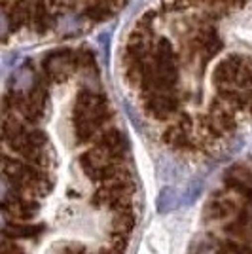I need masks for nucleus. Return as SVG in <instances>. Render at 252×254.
I'll use <instances>...</instances> for the list:
<instances>
[{
    "label": "nucleus",
    "instance_id": "1",
    "mask_svg": "<svg viewBox=\"0 0 252 254\" xmlns=\"http://www.w3.org/2000/svg\"><path fill=\"white\" fill-rule=\"evenodd\" d=\"M110 106L103 93L93 89H84L76 97L72 110L74 138L78 144L87 142L101 131V127L110 120Z\"/></svg>",
    "mask_w": 252,
    "mask_h": 254
},
{
    "label": "nucleus",
    "instance_id": "11",
    "mask_svg": "<svg viewBox=\"0 0 252 254\" xmlns=\"http://www.w3.org/2000/svg\"><path fill=\"white\" fill-rule=\"evenodd\" d=\"M226 232L230 233V235H233V237H237V239H243V241H245V239H249V237L252 235V228L233 218V222L231 224H226Z\"/></svg>",
    "mask_w": 252,
    "mask_h": 254
},
{
    "label": "nucleus",
    "instance_id": "14",
    "mask_svg": "<svg viewBox=\"0 0 252 254\" xmlns=\"http://www.w3.org/2000/svg\"><path fill=\"white\" fill-rule=\"evenodd\" d=\"M8 31H10V17L0 11V40L8 34Z\"/></svg>",
    "mask_w": 252,
    "mask_h": 254
},
{
    "label": "nucleus",
    "instance_id": "2",
    "mask_svg": "<svg viewBox=\"0 0 252 254\" xmlns=\"http://www.w3.org/2000/svg\"><path fill=\"white\" fill-rule=\"evenodd\" d=\"M80 167L84 169V173L87 175V179L97 182V184H99V182H101V184L112 182V180L124 177V173H126L116 161H112L110 158H106L105 154L99 148H95V146L80 156Z\"/></svg>",
    "mask_w": 252,
    "mask_h": 254
},
{
    "label": "nucleus",
    "instance_id": "15",
    "mask_svg": "<svg viewBox=\"0 0 252 254\" xmlns=\"http://www.w3.org/2000/svg\"><path fill=\"white\" fill-rule=\"evenodd\" d=\"M10 182L4 179V177H0V203L4 201L6 197H8V193H10Z\"/></svg>",
    "mask_w": 252,
    "mask_h": 254
},
{
    "label": "nucleus",
    "instance_id": "8",
    "mask_svg": "<svg viewBox=\"0 0 252 254\" xmlns=\"http://www.w3.org/2000/svg\"><path fill=\"white\" fill-rule=\"evenodd\" d=\"M44 230L42 224H19V222H10L4 226V233L8 237H21V239H32Z\"/></svg>",
    "mask_w": 252,
    "mask_h": 254
},
{
    "label": "nucleus",
    "instance_id": "13",
    "mask_svg": "<svg viewBox=\"0 0 252 254\" xmlns=\"http://www.w3.org/2000/svg\"><path fill=\"white\" fill-rule=\"evenodd\" d=\"M59 254H89L82 245H66Z\"/></svg>",
    "mask_w": 252,
    "mask_h": 254
},
{
    "label": "nucleus",
    "instance_id": "7",
    "mask_svg": "<svg viewBox=\"0 0 252 254\" xmlns=\"http://www.w3.org/2000/svg\"><path fill=\"white\" fill-rule=\"evenodd\" d=\"M34 85H36V78H34V72H32L31 66H21L11 78L13 93H29Z\"/></svg>",
    "mask_w": 252,
    "mask_h": 254
},
{
    "label": "nucleus",
    "instance_id": "9",
    "mask_svg": "<svg viewBox=\"0 0 252 254\" xmlns=\"http://www.w3.org/2000/svg\"><path fill=\"white\" fill-rule=\"evenodd\" d=\"M216 254H252V245L243 239H224L216 245Z\"/></svg>",
    "mask_w": 252,
    "mask_h": 254
},
{
    "label": "nucleus",
    "instance_id": "4",
    "mask_svg": "<svg viewBox=\"0 0 252 254\" xmlns=\"http://www.w3.org/2000/svg\"><path fill=\"white\" fill-rule=\"evenodd\" d=\"M95 148L101 150L106 158H110L112 161L120 163L127 154V138L122 131L108 129V131H103L99 135L97 142H95Z\"/></svg>",
    "mask_w": 252,
    "mask_h": 254
},
{
    "label": "nucleus",
    "instance_id": "5",
    "mask_svg": "<svg viewBox=\"0 0 252 254\" xmlns=\"http://www.w3.org/2000/svg\"><path fill=\"white\" fill-rule=\"evenodd\" d=\"M239 207H241V205H237V203L233 201V199H230V197H214V199H210V201L205 205L203 216H205V220H209V222L226 220V218L235 216L237 211H239Z\"/></svg>",
    "mask_w": 252,
    "mask_h": 254
},
{
    "label": "nucleus",
    "instance_id": "3",
    "mask_svg": "<svg viewBox=\"0 0 252 254\" xmlns=\"http://www.w3.org/2000/svg\"><path fill=\"white\" fill-rule=\"evenodd\" d=\"M179 99L173 91H152L144 93V108L156 120H169L179 110Z\"/></svg>",
    "mask_w": 252,
    "mask_h": 254
},
{
    "label": "nucleus",
    "instance_id": "12",
    "mask_svg": "<svg viewBox=\"0 0 252 254\" xmlns=\"http://www.w3.org/2000/svg\"><path fill=\"white\" fill-rule=\"evenodd\" d=\"M0 254H23V251L11 241H2L0 243Z\"/></svg>",
    "mask_w": 252,
    "mask_h": 254
},
{
    "label": "nucleus",
    "instance_id": "16",
    "mask_svg": "<svg viewBox=\"0 0 252 254\" xmlns=\"http://www.w3.org/2000/svg\"><path fill=\"white\" fill-rule=\"evenodd\" d=\"M0 230H4V218H2V214H0Z\"/></svg>",
    "mask_w": 252,
    "mask_h": 254
},
{
    "label": "nucleus",
    "instance_id": "6",
    "mask_svg": "<svg viewBox=\"0 0 252 254\" xmlns=\"http://www.w3.org/2000/svg\"><path fill=\"white\" fill-rule=\"evenodd\" d=\"M165 142L169 146L177 150H188L191 148V137H189V120L188 118H182L180 122H177L175 126H171L165 131Z\"/></svg>",
    "mask_w": 252,
    "mask_h": 254
},
{
    "label": "nucleus",
    "instance_id": "10",
    "mask_svg": "<svg viewBox=\"0 0 252 254\" xmlns=\"http://www.w3.org/2000/svg\"><path fill=\"white\" fill-rule=\"evenodd\" d=\"M179 203V193L175 188H163L161 193H159V199H158V209L161 212H169L171 209H175Z\"/></svg>",
    "mask_w": 252,
    "mask_h": 254
}]
</instances>
